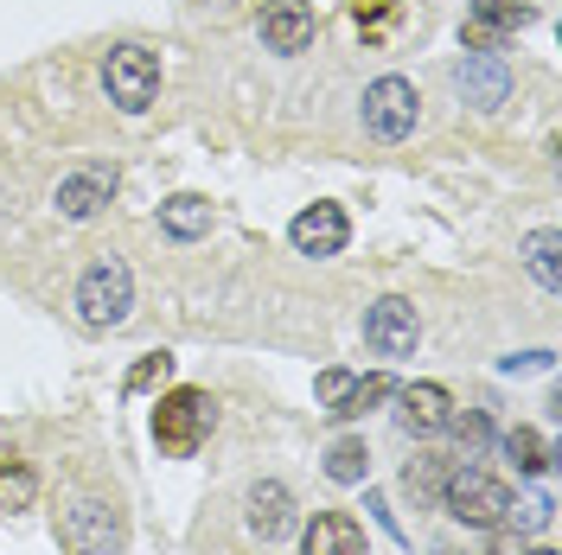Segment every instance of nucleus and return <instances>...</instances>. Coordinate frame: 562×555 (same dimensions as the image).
I'll list each match as a JSON object with an SVG mask.
<instances>
[{
  "mask_svg": "<svg viewBox=\"0 0 562 555\" xmlns=\"http://www.w3.org/2000/svg\"><path fill=\"white\" fill-rule=\"evenodd\" d=\"M441 505H448V518L454 523H473V530H498V523L512 518V486L505 479H492L486 466H454L448 479H441Z\"/></svg>",
  "mask_w": 562,
  "mask_h": 555,
  "instance_id": "f257e3e1",
  "label": "nucleus"
},
{
  "mask_svg": "<svg viewBox=\"0 0 562 555\" xmlns=\"http://www.w3.org/2000/svg\"><path fill=\"white\" fill-rule=\"evenodd\" d=\"M211 421H217V403H211V389H192V383H179V389H167V396H160V409H154V441H160V453L186 460V453L205 448Z\"/></svg>",
  "mask_w": 562,
  "mask_h": 555,
  "instance_id": "f03ea898",
  "label": "nucleus"
},
{
  "mask_svg": "<svg viewBox=\"0 0 562 555\" xmlns=\"http://www.w3.org/2000/svg\"><path fill=\"white\" fill-rule=\"evenodd\" d=\"M128 307H135V275H128V262H122V256L90 262L83 281H77V319L97 326V332H109V326L128 319Z\"/></svg>",
  "mask_w": 562,
  "mask_h": 555,
  "instance_id": "7ed1b4c3",
  "label": "nucleus"
},
{
  "mask_svg": "<svg viewBox=\"0 0 562 555\" xmlns=\"http://www.w3.org/2000/svg\"><path fill=\"white\" fill-rule=\"evenodd\" d=\"M103 90L122 115H140V109L160 97V58L147 45H115L109 65H103Z\"/></svg>",
  "mask_w": 562,
  "mask_h": 555,
  "instance_id": "20e7f679",
  "label": "nucleus"
},
{
  "mask_svg": "<svg viewBox=\"0 0 562 555\" xmlns=\"http://www.w3.org/2000/svg\"><path fill=\"white\" fill-rule=\"evenodd\" d=\"M416 109H422V97L409 77H378L364 90V128L378 140H409L416 135Z\"/></svg>",
  "mask_w": 562,
  "mask_h": 555,
  "instance_id": "39448f33",
  "label": "nucleus"
},
{
  "mask_svg": "<svg viewBox=\"0 0 562 555\" xmlns=\"http://www.w3.org/2000/svg\"><path fill=\"white\" fill-rule=\"evenodd\" d=\"M58 543H65L70 555H115L122 550V518H115V505L77 498L65 511V523H58Z\"/></svg>",
  "mask_w": 562,
  "mask_h": 555,
  "instance_id": "423d86ee",
  "label": "nucleus"
},
{
  "mask_svg": "<svg viewBox=\"0 0 562 555\" xmlns=\"http://www.w3.org/2000/svg\"><path fill=\"white\" fill-rule=\"evenodd\" d=\"M416 339H422V326H416V307L403 294H384V301L364 307V346L378 351V358H409Z\"/></svg>",
  "mask_w": 562,
  "mask_h": 555,
  "instance_id": "0eeeda50",
  "label": "nucleus"
},
{
  "mask_svg": "<svg viewBox=\"0 0 562 555\" xmlns=\"http://www.w3.org/2000/svg\"><path fill=\"white\" fill-rule=\"evenodd\" d=\"M115 185H122V179H115L109 160H90V167L65 173L58 179V217H65V224H90V217L115 199Z\"/></svg>",
  "mask_w": 562,
  "mask_h": 555,
  "instance_id": "6e6552de",
  "label": "nucleus"
},
{
  "mask_svg": "<svg viewBox=\"0 0 562 555\" xmlns=\"http://www.w3.org/2000/svg\"><path fill=\"white\" fill-rule=\"evenodd\" d=\"M454 83H460V97L473 109H498V103H512V65L498 58V52H467L454 65Z\"/></svg>",
  "mask_w": 562,
  "mask_h": 555,
  "instance_id": "1a4fd4ad",
  "label": "nucleus"
},
{
  "mask_svg": "<svg viewBox=\"0 0 562 555\" xmlns=\"http://www.w3.org/2000/svg\"><path fill=\"white\" fill-rule=\"evenodd\" d=\"M346 237H351V224H346L339 205H307L294 224H288V243L301 249V256H339Z\"/></svg>",
  "mask_w": 562,
  "mask_h": 555,
  "instance_id": "9d476101",
  "label": "nucleus"
},
{
  "mask_svg": "<svg viewBox=\"0 0 562 555\" xmlns=\"http://www.w3.org/2000/svg\"><path fill=\"white\" fill-rule=\"evenodd\" d=\"M530 13L525 0H473V20H467V52H492L505 33H525Z\"/></svg>",
  "mask_w": 562,
  "mask_h": 555,
  "instance_id": "9b49d317",
  "label": "nucleus"
},
{
  "mask_svg": "<svg viewBox=\"0 0 562 555\" xmlns=\"http://www.w3.org/2000/svg\"><path fill=\"white\" fill-rule=\"evenodd\" d=\"M454 416V396L441 389V383H409V389H396V421L409 428V434H441Z\"/></svg>",
  "mask_w": 562,
  "mask_h": 555,
  "instance_id": "f8f14e48",
  "label": "nucleus"
},
{
  "mask_svg": "<svg viewBox=\"0 0 562 555\" xmlns=\"http://www.w3.org/2000/svg\"><path fill=\"white\" fill-rule=\"evenodd\" d=\"M262 45L269 52H307L314 45V7L307 0H269L262 7Z\"/></svg>",
  "mask_w": 562,
  "mask_h": 555,
  "instance_id": "ddd939ff",
  "label": "nucleus"
},
{
  "mask_svg": "<svg viewBox=\"0 0 562 555\" xmlns=\"http://www.w3.org/2000/svg\"><path fill=\"white\" fill-rule=\"evenodd\" d=\"M244 518H249V530H256L262 543H281V536L294 530V498H288V486H281V479H256Z\"/></svg>",
  "mask_w": 562,
  "mask_h": 555,
  "instance_id": "4468645a",
  "label": "nucleus"
},
{
  "mask_svg": "<svg viewBox=\"0 0 562 555\" xmlns=\"http://www.w3.org/2000/svg\"><path fill=\"white\" fill-rule=\"evenodd\" d=\"M301 555H371L364 550V523L351 511H319L301 536Z\"/></svg>",
  "mask_w": 562,
  "mask_h": 555,
  "instance_id": "2eb2a0df",
  "label": "nucleus"
},
{
  "mask_svg": "<svg viewBox=\"0 0 562 555\" xmlns=\"http://www.w3.org/2000/svg\"><path fill=\"white\" fill-rule=\"evenodd\" d=\"M160 230L179 237V243H192V237H205L211 230V205L199 199V192H173V199L160 205Z\"/></svg>",
  "mask_w": 562,
  "mask_h": 555,
  "instance_id": "dca6fc26",
  "label": "nucleus"
},
{
  "mask_svg": "<svg viewBox=\"0 0 562 555\" xmlns=\"http://www.w3.org/2000/svg\"><path fill=\"white\" fill-rule=\"evenodd\" d=\"M384 396H396V377H384V371H378V377H351V389L326 409V416H333V421H358L364 409H378Z\"/></svg>",
  "mask_w": 562,
  "mask_h": 555,
  "instance_id": "f3484780",
  "label": "nucleus"
},
{
  "mask_svg": "<svg viewBox=\"0 0 562 555\" xmlns=\"http://www.w3.org/2000/svg\"><path fill=\"white\" fill-rule=\"evenodd\" d=\"M557 256H562V237H557V230H530V237H525V269L537 275V287H550V294L562 287Z\"/></svg>",
  "mask_w": 562,
  "mask_h": 555,
  "instance_id": "a211bd4d",
  "label": "nucleus"
},
{
  "mask_svg": "<svg viewBox=\"0 0 562 555\" xmlns=\"http://www.w3.org/2000/svg\"><path fill=\"white\" fill-rule=\"evenodd\" d=\"M38 498V473L26 460H13V453H0V511H26Z\"/></svg>",
  "mask_w": 562,
  "mask_h": 555,
  "instance_id": "6ab92c4d",
  "label": "nucleus"
},
{
  "mask_svg": "<svg viewBox=\"0 0 562 555\" xmlns=\"http://www.w3.org/2000/svg\"><path fill=\"white\" fill-rule=\"evenodd\" d=\"M364 466H371V453H364L358 434H339V441L326 448V479H333V486H358V479H364Z\"/></svg>",
  "mask_w": 562,
  "mask_h": 555,
  "instance_id": "aec40b11",
  "label": "nucleus"
},
{
  "mask_svg": "<svg viewBox=\"0 0 562 555\" xmlns=\"http://www.w3.org/2000/svg\"><path fill=\"white\" fill-rule=\"evenodd\" d=\"M505 453L518 460V473H550V448H543L537 428H512V434H505Z\"/></svg>",
  "mask_w": 562,
  "mask_h": 555,
  "instance_id": "412c9836",
  "label": "nucleus"
},
{
  "mask_svg": "<svg viewBox=\"0 0 562 555\" xmlns=\"http://www.w3.org/2000/svg\"><path fill=\"white\" fill-rule=\"evenodd\" d=\"M390 13H396V0H351V20H358V33L364 38H384Z\"/></svg>",
  "mask_w": 562,
  "mask_h": 555,
  "instance_id": "4be33fe9",
  "label": "nucleus"
},
{
  "mask_svg": "<svg viewBox=\"0 0 562 555\" xmlns=\"http://www.w3.org/2000/svg\"><path fill=\"white\" fill-rule=\"evenodd\" d=\"M167 377H173V358L160 351V358H140L135 371H128V389L140 396V389H154V383H167Z\"/></svg>",
  "mask_w": 562,
  "mask_h": 555,
  "instance_id": "5701e85b",
  "label": "nucleus"
},
{
  "mask_svg": "<svg viewBox=\"0 0 562 555\" xmlns=\"http://www.w3.org/2000/svg\"><path fill=\"white\" fill-rule=\"evenodd\" d=\"M448 428L460 434V448H467V453H480V448H486V434H492L480 409H473V416H448Z\"/></svg>",
  "mask_w": 562,
  "mask_h": 555,
  "instance_id": "b1692460",
  "label": "nucleus"
},
{
  "mask_svg": "<svg viewBox=\"0 0 562 555\" xmlns=\"http://www.w3.org/2000/svg\"><path fill=\"white\" fill-rule=\"evenodd\" d=\"M346 389H351V371H319V403H326V409H333Z\"/></svg>",
  "mask_w": 562,
  "mask_h": 555,
  "instance_id": "393cba45",
  "label": "nucleus"
},
{
  "mask_svg": "<svg viewBox=\"0 0 562 555\" xmlns=\"http://www.w3.org/2000/svg\"><path fill=\"white\" fill-rule=\"evenodd\" d=\"M557 364V351H525V358H505V371L518 377V371H550Z\"/></svg>",
  "mask_w": 562,
  "mask_h": 555,
  "instance_id": "a878e982",
  "label": "nucleus"
},
{
  "mask_svg": "<svg viewBox=\"0 0 562 555\" xmlns=\"http://www.w3.org/2000/svg\"><path fill=\"white\" fill-rule=\"evenodd\" d=\"M530 555H557V550H530Z\"/></svg>",
  "mask_w": 562,
  "mask_h": 555,
  "instance_id": "bb28decb",
  "label": "nucleus"
}]
</instances>
